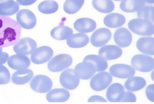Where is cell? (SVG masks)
<instances>
[{
    "label": "cell",
    "mask_w": 154,
    "mask_h": 104,
    "mask_svg": "<svg viewBox=\"0 0 154 104\" xmlns=\"http://www.w3.org/2000/svg\"><path fill=\"white\" fill-rule=\"evenodd\" d=\"M21 26L8 16H0V47L14 45L20 39Z\"/></svg>",
    "instance_id": "cell-1"
},
{
    "label": "cell",
    "mask_w": 154,
    "mask_h": 104,
    "mask_svg": "<svg viewBox=\"0 0 154 104\" xmlns=\"http://www.w3.org/2000/svg\"><path fill=\"white\" fill-rule=\"evenodd\" d=\"M131 31L141 36H150L154 34V24L149 20L143 18L131 19L128 23Z\"/></svg>",
    "instance_id": "cell-2"
},
{
    "label": "cell",
    "mask_w": 154,
    "mask_h": 104,
    "mask_svg": "<svg viewBox=\"0 0 154 104\" xmlns=\"http://www.w3.org/2000/svg\"><path fill=\"white\" fill-rule=\"evenodd\" d=\"M131 66L135 70L141 72H149L154 69V58L146 54H137L132 57Z\"/></svg>",
    "instance_id": "cell-3"
},
{
    "label": "cell",
    "mask_w": 154,
    "mask_h": 104,
    "mask_svg": "<svg viewBox=\"0 0 154 104\" xmlns=\"http://www.w3.org/2000/svg\"><path fill=\"white\" fill-rule=\"evenodd\" d=\"M72 57L66 54H61L53 57L48 64L49 70L58 72L68 68L72 63Z\"/></svg>",
    "instance_id": "cell-4"
},
{
    "label": "cell",
    "mask_w": 154,
    "mask_h": 104,
    "mask_svg": "<svg viewBox=\"0 0 154 104\" xmlns=\"http://www.w3.org/2000/svg\"><path fill=\"white\" fill-rule=\"evenodd\" d=\"M112 81V76L109 72L102 71L94 75L90 82V85L92 90L96 91L104 90L111 84Z\"/></svg>",
    "instance_id": "cell-5"
},
{
    "label": "cell",
    "mask_w": 154,
    "mask_h": 104,
    "mask_svg": "<svg viewBox=\"0 0 154 104\" xmlns=\"http://www.w3.org/2000/svg\"><path fill=\"white\" fill-rule=\"evenodd\" d=\"M30 87L35 92L45 93L51 90L52 87V82L48 76L38 75L32 78L30 82Z\"/></svg>",
    "instance_id": "cell-6"
},
{
    "label": "cell",
    "mask_w": 154,
    "mask_h": 104,
    "mask_svg": "<svg viewBox=\"0 0 154 104\" xmlns=\"http://www.w3.org/2000/svg\"><path fill=\"white\" fill-rule=\"evenodd\" d=\"M80 78L75 70L67 69L63 72L60 76V82L63 87L67 90L75 89L79 84Z\"/></svg>",
    "instance_id": "cell-7"
},
{
    "label": "cell",
    "mask_w": 154,
    "mask_h": 104,
    "mask_svg": "<svg viewBox=\"0 0 154 104\" xmlns=\"http://www.w3.org/2000/svg\"><path fill=\"white\" fill-rule=\"evenodd\" d=\"M109 71L112 76L120 79L131 78L134 76L135 73V69L131 65L123 63L112 65Z\"/></svg>",
    "instance_id": "cell-8"
},
{
    "label": "cell",
    "mask_w": 154,
    "mask_h": 104,
    "mask_svg": "<svg viewBox=\"0 0 154 104\" xmlns=\"http://www.w3.org/2000/svg\"><path fill=\"white\" fill-rule=\"evenodd\" d=\"M16 20L20 26L26 29L33 28L37 23L35 14L27 9L19 10L16 14Z\"/></svg>",
    "instance_id": "cell-9"
},
{
    "label": "cell",
    "mask_w": 154,
    "mask_h": 104,
    "mask_svg": "<svg viewBox=\"0 0 154 104\" xmlns=\"http://www.w3.org/2000/svg\"><path fill=\"white\" fill-rule=\"evenodd\" d=\"M37 48V43L29 37L20 39L13 46V50L17 54L27 55L32 54Z\"/></svg>",
    "instance_id": "cell-10"
},
{
    "label": "cell",
    "mask_w": 154,
    "mask_h": 104,
    "mask_svg": "<svg viewBox=\"0 0 154 104\" xmlns=\"http://www.w3.org/2000/svg\"><path fill=\"white\" fill-rule=\"evenodd\" d=\"M53 50L49 46H42L36 48L31 55V61L35 64L45 63L51 60Z\"/></svg>",
    "instance_id": "cell-11"
},
{
    "label": "cell",
    "mask_w": 154,
    "mask_h": 104,
    "mask_svg": "<svg viewBox=\"0 0 154 104\" xmlns=\"http://www.w3.org/2000/svg\"><path fill=\"white\" fill-rule=\"evenodd\" d=\"M111 38V32L106 28H101L96 29L91 35L90 41L95 47L105 46Z\"/></svg>",
    "instance_id": "cell-12"
},
{
    "label": "cell",
    "mask_w": 154,
    "mask_h": 104,
    "mask_svg": "<svg viewBox=\"0 0 154 104\" xmlns=\"http://www.w3.org/2000/svg\"><path fill=\"white\" fill-rule=\"evenodd\" d=\"M114 40L119 47H126L131 45L132 41V35L129 29L120 27L114 32Z\"/></svg>",
    "instance_id": "cell-13"
},
{
    "label": "cell",
    "mask_w": 154,
    "mask_h": 104,
    "mask_svg": "<svg viewBox=\"0 0 154 104\" xmlns=\"http://www.w3.org/2000/svg\"><path fill=\"white\" fill-rule=\"evenodd\" d=\"M75 71L78 77L83 80L91 78L96 72L94 66L88 61L78 63L75 67Z\"/></svg>",
    "instance_id": "cell-14"
},
{
    "label": "cell",
    "mask_w": 154,
    "mask_h": 104,
    "mask_svg": "<svg viewBox=\"0 0 154 104\" xmlns=\"http://www.w3.org/2000/svg\"><path fill=\"white\" fill-rule=\"evenodd\" d=\"M125 93V87L120 83H113L109 85L106 97L110 102H120Z\"/></svg>",
    "instance_id": "cell-15"
},
{
    "label": "cell",
    "mask_w": 154,
    "mask_h": 104,
    "mask_svg": "<svg viewBox=\"0 0 154 104\" xmlns=\"http://www.w3.org/2000/svg\"><path fill=\"white\" fill-rule=\"evenodd\" d=\"M7 63L10 68L18 70L28 68L30 65V60L26 55L17 54L10 57Z\"/></svg>",
    "instance_id": "cell-16"
},
{
    "label": "cell",
    "mask_w": 154,
    "mask_h": 104,
    "mask_svg": "<svg viewBox=\"0 0 154 104\" xmlns=\"http://www.w3.org/2000/svg\"><path fill=\"white\" fill-rule=\"evenodd\" d=\"M122 54L123 50L121 47L113 44L103 46L99 50V55L107 61L116 60L120 58Z\"/></svg>",
    "instance_id": "cell-17"
},
{
    "label": "cell",
    "mask_w": 154,
    "mask_h": 104,
    "mask_svg": "<svg viewBox=\"0 0 154 104\" xmlns=\"http://www.w3.org/2000/svg\"><path fill=\"white\" fill-rule=\"evenodd\" d=\"M138 50L143 54L154 55V37L143 36L138 38L136 43Z\"/></svg>",
    "instance_id": "cell-18"
},
{
    "label": "cell",
    "mask_w": 154,
    "mask_h": 104,
    "mask_svg": "<svg viewBox=\"0 0 154 104\" xmlns=\"http://www.w3.org/2000/svg\"><path fill=\"white\" fill-rule=\"evenodd\" d=\"M75 29L81 33H87L94 31L96 28V22L87 17H82L77 19L74 24Z\"/></svg>",
    "instance_id": "cell-19"
},
{
    "label": "cell",
    "mask_w": 154,
    "mask_h": 104,
    "mask_svg": "<svg viewBox=\"0 0 154 104\" xmlns=\"http://www.w3.org/2000/svg\"><path fill=\"white\" fill-rule=\"evenodd\" d=\"M70 97L69 92L66 88H55L49 91L46 99L49 102H64Z\"/></svg>",
    "instance_id": "cell-20"
},
{
    "label": "cell",
    "mask_w": 154,
    "mask_h": 104,
    "mask_svg": "<svg viewBox=\"0 0 154 104\" xmlns=\"http://www.w3.org/2000/svg\"><path fill=\"white\" fill-rule=\"evenodd\" d=\"M126 22L125 17L120 13H109L103 19V23L108 28H120Z\"/></svg>",
    "instance_id": "cell-21"
},
{
    "label": "cell",
    "mask_w": 154,
    "mask_h": 104,
    "mask_svg": "<svg viewBox=\"0 0 154 104\" xmlns=\"http://www.w3.org/2000/svg\"><path fill=\"white\" fill-rule=\"evenodd\" d=\"M144 0H122L120 4V8L126 13L138 12L145 6Z\"/></svg>",
    "instance_id": "cell-22"
},
{
    "label": "cell",
    "mask_w": 154,
    "mask_h": 104,
    "mask_svg": "<svg viewBox=\"0 0 154 104\" xmlns=\"http://www.w3.org/2000/svg\"><path fill=\"white\" fill-rule=\"evenodd\" d=\"M89 42L88 37L85 33H77L72 34L67 39V45L72 48H80L86 46Z\"/></svg>",
    "instance_id": "cell-23"
},
{
    "label": "cell",
    "mask_w": 154,
    "mask_h": 104,
    "mask_svg": "<svg viewBox=\"0 0 154 104\" xmlns=\"http://www.w3.org/2000/svg\"><path fill=\"white\" fill-rule=\"evenodd\" d=\"M33 77V72L28 69L18 70L15 72L11 78L12 82L17 85H23L28 82Z\"/></svg>",
    "instance_id": "cell-24"
},
{
    "label": "cell",
    "mask_w": 154,
    "mask_h": 104,
    "mask_svg": "<svg viewBox=\"0 0 154 104\" xmlns=\"http://www.w3.org/2000/svg\"><path fill=\"white\" fill-rule=\"evenodd\" d=\"M146 85V81L141 76H133L128 78L125 81L124 87L129 91H137L143 89Z\"/></svg>",
    "instance_id": "cell-25"
},
{
    "label": "cell",
    "mask_w": 154,
    "mask_h": 104,
    "mask_svg": "<svg viewBox=\"0 0 154 104\" xmlns=\"http://www.w3.org/2000/svg\"><path fill=\"white\" fill-rule=\"evenodd\" d=\"M72 34H73V30L64 25L57 26L51 31V37L57 40H67Z\"/></svg>",
    "instance_id": "cell-26"
},
{
    "label": "cell",
    "mask_w": 154,
    "mask_h": 104,
    "mask_svg": "<svg viewBox=\"0 0 154 104\" xmlns=\"http://www.w3.org/2000/svg\"><path fill=\"white\" fill-rule=\"evenodd\" d=\"M83 61L91 63L95 67L96 72L105 71L108 68L107 60L99 55H88L83 60Z\"/></svg>",
    "instance_id": "cell-27"
},
{
    "label": "cell",
    "mask_w": 154,
    "mask_h": 104,
    "mask_svg": "<svg viewBox=\"0 0 154 104\" xmlns=\"http://www.w3.org/2000/svg\"><path fill=\"white\" fill-rule=\"evenodd\" d=\"M92 5L95 10L102 13H109L115 8L112 0H93Z\"/></svg>",
    "instance_id": "cell-28"
},
{
    "label": "cell",
    "mask_w": 154,
    "mask_h": 104,
    "mask_svg": "<svg viewBox=\"0 0 154 104\" xmlns=\"http://www.w3.org/2000/svg\"><path fill=\"white\" fill-rule=\"evenodd\" d=\"M19 4L13 0L0 4V16H8L17 13L19 9Z\"/></svg>",
    "instance_id": "cell-29"
},
{
    "label": "cell",
    "mask_w": 154,
    "mask_h": 104,
    "mask_svg": "<svg viewBox=\"0 0 154 104\" xmlns=\"http://www.w3.org/2000/svg\"><path fill=\"white\" fill-rule=\"evenodd\" d=\"M58 9V3L53 0H46L40 2L38 5V10L43 14H52Z\"/></svg>",
    "instance_id": "cell-30"
},
{
    "label": "cell",
    "mask_w": 154,
    "mask_h": 104,
    "mask_svg": "<svg viewBox=\"0 0 154 104\" xmlns=\"http://www.w3.org/2000/svg\"><path fill=\"white\" fill-rule=\"evenodd\" d=\"M85 0H66L63 5L64 11L73 14L77 13L82 7Z\"/></svg>",
    "instance_id": "cell-31"
},
{
    "label": "cell",
    "mask_w": 154,
    "mask_h": 104,
    "mask_svg": "<svg viewBox=\"0 0 154 104\" xmlns=\"http://www.w3.org/2000/svg\"><path fill=\"white\" fill-rule=\"evenodd\" d=\"M137 13V17L143 18L154 22V7L144 6Z\"/></svg>",
    "instance_id": "cell-32"
},
{
    "label": "cell",
    "mask_w": 154,
    "mask_h": 104,
    "mask_svg": "<svg viewBox=\"0 0 154 104\" xmlns=\"http://www.w3.org/2000/svg\"><path fill=\"white\" fill-rule=\"evenodd\" d=\"M10 79L9 70L3 64H0V84H7L10 82Z\"/></svg>",
    "instance_id": "cell-33"
},
{
    "label": "cell",
    "mask_w": 154,
    "mask_h": 104,
    "mask_svg": "<svg viewBox=\"0 0 154 104\" xmlns=\"http://www.w3.org/2000/svg\"><path fill=\"white\" fill-rule=\"evenodd\" d=\"M137 97L132 91H125L124 95L120 102H135Z\"/></svg>",
    "instance_id": "cell-34"
},
{
    "label": "cell",
    "mask_w": 154,
    "mask_h": 104,
    "mask_svg": "<svg viewBox=\"0 0 154 104\" xmlns=\"http://www.w3.org/2000/svg\"><path fill=\"white\" fill-rule=\"evenodd\" d=\"M145 94L149 101L154 102V84H150L146 87Z\"/></svg>",
    "instance_id": "cell-35"
},
{
    "label": "cell",
    "mask_w": 154,
    "mask_h": 104,
    "mask_svg": "<svg viewBox=\"0 0 154 104\" xmlns=\"http://www.w3.org/2000/svg\"><path fill=\"white\" fill-rule=\"evenodd\" d=\"M106 100L104 99L103 97L98 96V95H94L91 96L88 99V102H92V103H105L106 102Z\"/></svg>",
    "instance_id": "cell-36"
},
{
    "label": "cell",
    "mask_w": 154,
    "mask_h": 104,
    "mask_svg": "<svg viewBox=\"0 0 154 104\" xmlns=\"http://www.w3.org/2000/svg\"><path fill=\"white\" fill-rule=\"evenodd\" d=\"M9 58L8 54L4 52H0V64L5 63Z\"/></svg>",
    "instance_id": "cell-37"
},
{
    "label": "cell",
    "mask_w": 154,
    "mask_h": 104,
    "mask_svg": "<svg viewBox=\"0 0 154 104\" xmlns=\"http://www.w3.org/2000/svg\"><path fill=\"white\" fill-rule=\"evenodd\" d=\"M37 0H16V2L21 5H30L36 2Z\"/></svg>",
    "instance_id": "cell-38"
},
{
    "label": "cell",
    "mask_w": 154,
    "mask_h": 104,
    "mask_svg": "<svg viewBox=\"0 0 154 104\" xmlns=\"http://www.w3.org/2000/svg\"><path fill=\"white\" fill-rule=\"evenodd\" d=\"M146 2L148 3V4H154V0H144Z\"/></svg>",
    "instance_id": "cell-39"
},
{
    "label": "cell",
    "mask_w": 154,
    "mask_h": 104,
    "mask_svg": "<svg viewBox=\"0 0 154 104\" xmlns=\"http://www.w3.org/2000/svg\"><path fill=\"white\" fill-rule=\"evenodd\" d=\"M150 78H151V79H152V81H154V69L152 70V73H151Z\"/></svg>",
    "instance_id": "cell-40"
},
{
    "label": "cell",
    "mask_w": 154,
    "mask_h": 104,
    "mask_svg": "<svg viewBox=\"0 0 154 104\" xmlns=\"http://www.w3.org/2000/svg\"><path fill=\"white\" fill-rule=\"evenodd\" d=\"M12 1V0H0V4H1L2 2H6V1Z\"/></svg>",
    "instance_id": "cell-41"
},
{
    "label": "cell",
    "mask_w": 154,
    "mask_h": 104,
    "mask_svg": "<svg viewBox=\"0 0 154 104\" xmlns=\"http://www.w3.org/2000/svg\"><path fill=\"white\" fill-rule=\"evenodd\" d=\"M2 47H0V52H2Z\"/></svg>",
    "instance_id": "cell-42"
},
{
    "label": "cell",
    "mask_w": 154,
    "mask_h": 104,
    "mask_svg": "<svg viewBox=\"0 0 154 104\" xmlns=\"http://www.w3.org/2000/svg\"><path fill=\"white\" fill-rule=\"evenodd\" d=\"M113 1H122V0H113Z\"/></svg>",
    "instance_id": "cell-43"
}]
</instances>
